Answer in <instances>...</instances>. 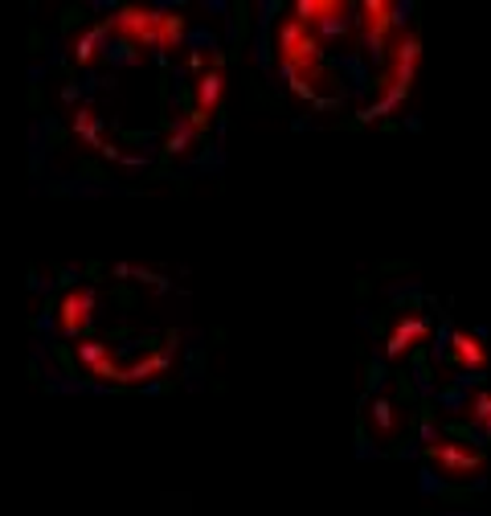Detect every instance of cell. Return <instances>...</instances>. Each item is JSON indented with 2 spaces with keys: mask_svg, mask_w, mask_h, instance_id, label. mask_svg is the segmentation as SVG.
Returning <instances> with one entry per match:
<instances>
[{
  "mask_svg": "<svg viewBox=\"0 0 491 516\" xmlns=\"http://www.w3.org/2000/svg\"><path fill=\"white\" fill-rule=\"evenodd\" d=\"M397 4L303 0L279 25L282 74L315 102H364V115L389 111L418 70V33L397 20Z\"/></svg>",
  "mask_w": 491,
  "mask_h": 516,
  "instance_id": "cell-2",
  "label": "cell"
},
{
  "mask_svg": "<svg viewBox=\"0 0 491 516\" xmlns=\"http://www.w3.org/2000/svg\"><path fill=\"white\" fill-rule=\"evenodd\" d=\"M221 91L225 74L181 9L119 4L70 37L50 119L82 160L140 172L189 156Z\"/></svg>",
  "mask_w": 491,
  "mask_h": 516,
  "instance_id": "cell-1",
  "label": "cell"
},
{
  "mask_svg": "<svg viewBox=\"0 0 491 516\" xmlns=\"http://www.w3.org/2000/svg\"><path fill=\"white\" fill-rule=\"evenodd\" d=\"M160 279L115 266L66 283L45 304V353L82 385H148L172 369L181 332L156 315Z\"/></svg>",
  "mask_w": 491,
  "mask_h": 516,
  "instance_id": "cell-3",
  "label": "cell"
}]
</instances>
